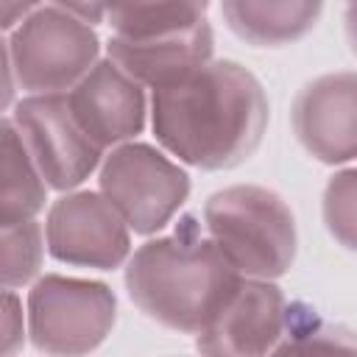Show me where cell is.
Here are the masks:
<instances>
[{
	"mask_svg": "<svg viewBox=\"0 0 357 357\" xmlns=\"http://www.w3.org/2000/svg\"><path fill=\"white\" fill-rule=\"evenodd\" d=\"M128 231V223L103 192L81 190L67 192L50 206L45 243L59 262L112 271L120 268L131 251Z\"/></svg>",
	"mask_w": 357,
	"mask_h": 357,
	"instance_id": "cell-8",
	"label": "cell"
},
{
	"mask_svg": "<svg viewBox=\"0 0 357 357\" xmlns=\"http://www.w3.org/2000/svg\"><path fill=\"white\" fill-rule=\"evenodd\" d=\"M53 3L64 11H70L73 17L89 22V25L103 22L109 14V6H112V0H53Z\"/></svg>",
	"mask_w": 357,
	"mask_h": 357,
	"instance_id": "cell-19",
	"label": "cell"
},
{
	"mask_svg": "<svg viewBox=\"0 0 357 357\" xmlns=\"http://www.w3.org/2000/svg\"><path fill=\"white\" fill-rule=\"evenodd\" d=\"M14 126L20 128L39 176L53 190L78 187L103 156V148H98L75 120L67 92H45L20 100Z\"/></svg>",
	"mask_w": 357,
	"mask_h": 357,
	"instance_id": "cell-7",
	"label": "cell"
},
{
	"mask_svg": "<svg viewBox=\"0 0 357 357\" xmlns=\"http://www.w3.org/2000/svg\"><path fill=\"white\" fill-rule=\"evenodd\" d=\"M117 318L114 293L103 282L47 273L28 293V335L47 354L98 349Z\"/></svg>",
	"mask_w": 357,
	"mask_h": 357,
	"instance_id": "cell-5",
	"label": "cell"
},
{
	"mask_svg": "<svg viewBox=\"0 0 357 357\" xmlns=\"http://www.w3.org/2000/svg\"><path fill=\"white\" fill-rule=\"evenodd\" d=\"M170 237H156L134 251L126 268L131 301L167 329L198 335L231 290L240 273L218 251L209 234H198L192 220Z\"/></svg>",
	"mask_w": 357,
	"mask_h": 357,
	"instance_id": "cell-2",
	"label": "cell"
},
{
	"mask_svg": "<svg viewBox=\"0 0 357 357\" xmlns=\"http://www.w3.org/2000/svg\"><path fill=\"white\" fill-rule=\"evenodd\" d=\"M100 192L137 234H153L170 223L190 195V176L162 151L142 142H120L100 167Z\"/></svg>",
	"mask_w": 357,
	"mask_h": 357,
	"instance_id": "cell-6",
	"label": "cell"
},
{
	"mask_svg": "<svg viewBox=\"0 0 357 357\" xmlns=\"http://www.w3.org/2000/svg\"><path fill=\"white\" fill-rule=\"evenodd\" d=\"M42 257L45 243L36 220L0 226V287L14 290L28 284L39 273Z\"/></svg>",
	"mask_w": 357,
	"mask_h": 357,
	"instance_id": "cell-16",
	"label": "cell"
},
{
	"mask_svg": "<svg viewBox=\"0 0 357 357\" xmlns=\"http://www.w3.org/2000/svg\"><path fill=\"white\" fill-rule=\"evenodd\" d=\"M234 36L254 47H282L304 39L321 20L324 0H220Z\"/></svg>",
	"mask_w": 357,
	"mask_h": 357,
	"instance_id": "cell-13",
	"label": "cell"
},
{
	"mask_svg": "<svg viewBox=\"0 0 357 357\" xmlns=\"http://www.w3.org/2000/svg\"><path fill=\"white\" fill-rule=\"evenodd\" d=\"M209 0H112L109 25L117 36L145 39L192 28L206 20Z\"/></svg>",
	"mask_w": 357,
	"mask_h": 357,
	"instance_id": "cell-15",
	"label": "cell"
},
{
	"mask_svg": "<svg viewBox=\"0 0 357 357\" xmlns=\"http://www.w3.org/2000/svg\"><path fill=\"white\" fill-rule=\"evenodd\" d=\"M293 131L324 165H346L357 153V78L351 70L310 81L293 100Z\"/></svg>",
	"mask_w": 357,
	"mask_h": 357,
	"instance_id": "cell-10",
	"label": "cell"
},
{
	"mask_svg": "<svg viewBox=\"0 0 357 357\" xmlns=\"http://www.w3.org/2000/svg\"><path fill=\"white\" fill-rule=\"evenodd\" d=\"M25 343V312L17 293L0 287V354H14Z\"/></svg>",
	"mask_w": 357,
	"mask_h": 357,
	"instance_id": "cell-18",
	"label": "cell"
},
{
	"mask_svg": "<svg viewBox=\"0 0 357 357\" xmlns=\"http://www.w3.org/2000/svg\"><path fill=\"white\" fill-rule=\"evenodd\" d=\"M151 126L159 145L201 170L243 165L262 142L268 98L237 61H206L190 75L153 89Z\"/></svg>",
	"mask_w": 357,
	"mask_h": 357,
	"instance_id": "cell-1",
	"label": "cell"
},
{
	"mask_svg": "<svg viewBox=\"0 0 357 357\" xmlns=\"http://www.w3.org/2000/svg\"><path fill=\"white\" fill-rule=\"evenodd\" d=\"M45 187L20 128L0 117V226L33 220L45 209Z\"/></svg>",
	"mask_w": 357,
	"mask_h": 357,
	"instance_id": "cell-14",
	"label": "cell"
},
{
	"mask_svg": "<svg viewBox=\"0 0 357 357\" xmlns=\"http://www.w3.org/2000/svg\"><path fill=\"white\" fill-rule=\"evenodd\" d=\"M98 53L100 39L92 25L59 6L28 14L8 42L14 81L33 95L73 89Z\"/></svg>",
	"mask_w": 357,
	"mask_h": 357,
	"instance_id": "cell-4",
	"label": "cell"
},
{
	"mask_svg": "<svg viewBox=\"0 0 357 357\" xmlns=\"http://www.w3.org/2000/svg\"><path fill=\"white\" fill-rule=\"evenodd\" d=\"M14 100V70L8 59V47L0 39V112Z\"/></svg>",
	"mask_w": 357,
	"mask_h": 357,
	"instance_id": "cell-21",
	"label": "cell"
},
{
	"mask_svg": "<svg viewBox=\"0 0 357 357\" xmlns=\"http://www.w3.org/2000/svg\"><path fill=\"white\" fill-rule=\"evenodd\" d=\"M67 103L86 137L103 151L134 139L145 128V92L112 59L95 61L67 92Z\"/></svg>",
	"mask_w": 357,
	"mask_h": 357,
	"instance_id": "cell-11",
	"label": "cell"
},
{
	"mask_svg": "<svg viewBox=\"0 0 357 357\" xmlns=\"http://www.w3.org/2000/svg\"><path fill=\"white\" fill-rule=\"evenodd\" d=\"M39 0H0V31L14 28L17 22H22Z\"/></svg>",
	"mask_w": 357,
	"mask_h": 357,
	"instance_id": "cell-20",
	"label": "cell"
},
{
	"mask_svg": "<svg viewBox=\"0 0 357 357\" xmlns=\"http://www.w3.org/2000/svg\"><path fill=\"white\" fill-rule=\"evenodd\" d=\"M287 326V301L271 279L240 276L215 318L198 332V351L212 357H257L276 349Z\"/></svg>",
	"mask_w": 357,
	"mask_h": 357,
	"instance_id": "cell-9",
	"label": "cell"
},
{
	"mask_svg": "<svg viewBox=\"0 0 357 357\" xmlns=\"http://www.w3.org/2000/svg\"><path fill=\"white\" fill-rule=\"evenodd\" d=\"M215 50V36L209 22H198L192 28L165 33V36H145V39H131V36H112L109 39V59L128 73L139 86H167L192 70L204 67L212 61Z\"/></svg>",
	"mask_w": 357,
	"mask_h": 357,
	"instance_id": "cell-12",
	"label": "cell"
},
{
	"mask_svg": "<svg viewBox=\"0 0 357 357\" xmlns=\"http://www.w3.org/2000/svg\"><path fill=\"white\" fill-rule=\"evenodd\" d=\"M209 240L240 276L276 279L293 268L298 234L282 195L257 184H234L204 204Z\"/></svg>",
	"mask_w": 357,
	"mask_h": 357,
	"instance_id": "cell-3",
	"label": "cell"
},
{
	"mask_svg": "<svg viewBox=\"0 0 357 357\" xmlns=\"http://www.w3.org/2000/svg\"><path fill=\"white\" fill-rule=\"evenodd\" d=\"M324 220L343 248H354V170L329 178L324 192Z\"/></svg>",
	"mask_w": 357,
	"mask_h": 357,
	"instance_id": "cell-17",
	"label": "cell"
}]
</instances>
